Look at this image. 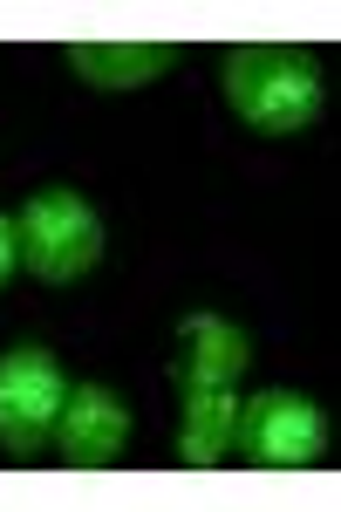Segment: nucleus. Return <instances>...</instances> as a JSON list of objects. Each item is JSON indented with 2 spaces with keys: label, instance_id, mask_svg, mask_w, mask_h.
<instances>
[{
  "label": "nucleus",
  "instance_id": "nucleus-2",
  "mask_svg": "<svg viewBox=\"0 0 341 512\" xmlns=\"http://www.w3.org/2000/svg\"><path fill=\"white\" fill-rule=\"evenodd\" d=\"M14 246H21V267L35 280H82L103 260V219L82 205L76 192H35L14 219Z\"/></svg>",
  "mask_w": 341,
  "mask_h": 512
},
{
  "label": "nucleus",
  "instance_id": "nucleus-1",
  "mask_svg": "<svg viewBox=\"0 0 341 512\" xmlns=\"http://www.w3.org/2000/svg\"><path fill=\"white\" fill-rule=\"evenodd\" d=\"M321 96H328L321 62L301 41H239L226 55V103L266 137H287V130L314 123Z\"/></svg>",
  "mask_w": 341,
  "mask_h": 512
},
{
  "label": "nucleus",
  "instance_id": "nucleus-5",
  "mask_svg": "<svg viewBox=\"0 0 341 512\" xmlns=\"http://www.w3.org/2000/svg\"><path fill=\"white\" fill-rule=\"evenodd\" d=\"M123 444H130V410H123L110 390H69V396H62L55 451H62L69 465L96 472V465H110Z\"/></svg>",
  "mask_w": 341,
  "mask_h": 512
},
{
  "label": "nucleus",
  "instance_id": "nucleus-4",
  "mask_svg": "<svg viewBox=\"0 0 341 512\" xmlns=\"http://www.w3.org/2000/svg\"><path fill=\"white\" fill-rule=\"evenodd\" d=\"M62 396H69V376L48 349H7L0 355V444L14 458L41 451L55 437Z\"/></svg>",
  "mask_w": 341,
  "mask_h": 512
},
{
  "label": "nucleus",
  "instance_id": "nucleus-8",
  "mask_svg": "<svg viewBox=\"0 0 341 512\" xmlns=\"http://www.w3.org/2000/svg\"><path fill=\"white\" fill-rule=\"evenodd\" d=\"M232 424H239L232 383H219V390H185V437H178L185 465H219L232 451Z\"/></svg>",
  "mask_w": 341,
  "mask_h": 512
},
{
  "label": "nucleus",
  "instance_id": "nucleus-7",
  "mask_svg": "<svg viewBox=\"0 0 341 512\" xmlns=\"http://www.w3.org/2000/svg\"><path fill=\"white\" fill-rule=\"evenodd\" d=\"M246 369V335L219 315H191L178 328V355H171V376L185 390H219Z\"/></svg>",
  "mask_w": 341,
  "mask_h": 512
},
{
  "label": "nucleus",
  "instance_id": "nucleus-3",
  "mask_svg": "<svg viewBox=\"0 0 341 512\" xmlns=\"http://www.w3.org/2000/svg\"><path fill=\"white\" fill-rule=\"evenodd\" d=\"M232 444H239L260 472H294V465H314V458H321L328 417L294 390H260L253 403H239Z\"/></svg>",
  "mask_w": 341,
  "mask_h": 512
},
{
  "label": "nucleus",
  "instance_id": "nucleus-6",
  "mask_svg": "<svg viewBox=\"0 0 341 512\" xmlns=\"http://www.w3.org/2000/svg\"><path fill=\"white\" fill-rule=\"evenodd\" d=\"M69 62L82 82L96 89H144L178 62V41H110V35H82L69 41Z\"/></svg>",
  "mask_w": 341,
  "mask_h": 512
},
{
  "label": "nucleus",
  "instance_id": "nucleus-9",
  "mask_svg": "<svg viewBox=\"0 0 341 512\" xmlns=\"http://www.w3.org/2000/svg\"><path fill=\"white\" fill-rule=\"evenodd\" d=\"M14 267H21V246H14V219L0 212V280L14 274Z\"/></svg>",
  "mask_w": 341,
  "mask_h": 512
}]
</instances>
